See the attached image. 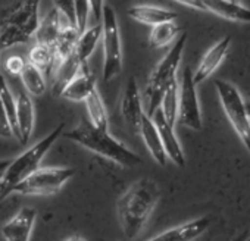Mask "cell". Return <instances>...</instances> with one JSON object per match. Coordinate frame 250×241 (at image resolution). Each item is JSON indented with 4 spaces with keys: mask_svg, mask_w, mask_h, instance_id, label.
<instances>
[{
    "mask_svg": "<svg viewBox=\"0 0 250 241\" xmlns=\"http://www.w3.org/2000/svg\"><path fill=\"white\" fill-rule=\"evenodd\" d=\"M161 199L159 184L143 177L133 182L116 200L118 223L128 241L136 240L146 228Z\"/></svg>",
    "mask_w": 250,
    "mask_h": 241,
    "instance_id": "cell-1",
    "label": "cell"
},
{
    "mask_svg": "<svg viewBox=\"0 0 250 241\" xmlns=\"http://www.w3.org/2000/svg\"><path fill=\"white\" fill-rule=\"evenodd\" d=\"M63 136L65 139L72 140L84 149L104 159H109L119 166L134 168L143 163V159L128 146H125L122 141L112 137L107 130L96 128L88 119H83L75 128L65 133Z\"/></svg>",
    "mask_w": 250,
    "mask_h": 241,
    "instance_id": "cell-2",
    "label": "cell"
},
{
    "mask_svg": "<svg viewBox=\"0 0 250 241\" xmlns=\"http://www.w3.org/2000/svg\"><path fill=\"white\" fill-rule=\"evenodd\" d=\"M39 6L40 0H18L0 11V52L36 37L40 25Z\"/></svg>",
    "mask_w": 250,
    "mask_h": 241,
    "instance_id": "cell-3",
    "label": "cell"
},
{
    "mask_svg": "<svg viewBox=\"0 0 250 241\" xmlns=\"http://www.w3.org/2000/svg\"><path fill=\"white\" fill-rule=\"evenodd\" d=\"M65 124L61 122L52 133H49L43 140L36 143L33 147L25 150L18 158L12 159L0 180V201L14 193L15 187L22 182L28 175H31L36 169L40 168V162L46 156V153L52 149V146L58 141V139L63 134Z\"/></svg>",
    "mask_w": 250,
    "mask_h": 241,
    "instance_id": "cell-4",
    "label": "cell"
},
{
    "mask_svg": "<svg viewBox=\"0 0 250 241\" xmlns=\"http://www.w3.org/2000/svg\"><path fill=\"white\" fill-rule=\"evenodd\" d=\"M186 43H187V34L183 33L174 41L169 52L153 68V71L147 80V84L143 91V104H145L146 115L150 118L161 107V101H162L167 85L174 78H177V71L180 68L181 59H183Z\"/></svg>",
    "mask_w": 250,
    "mask_h": 241,
    "instance_id": "cell-5",
    "label": "cell"
},
{
    "mask_svg": "<svg viewBox=\"0 0 250 241\" xmlns=\"http://www.w3.org/2000/svg\"><path fill=\"white\" fill-rule=\"evenodd\" d=\"M215 88L221 101V106L229 120L235 134L241 140L247 153L250 155V116L247 113L246 101L238 88L222 80H215Z\"/></svg>",
    "mask_w": 250,
    "mask_h": 241,
    "instance_id": "cell-6",
    "label": "cell"
},
{
    "mask_svg": "<svg viewBox=\"0 0 250 241\" xmlns=\"http://www.w3.org/2000/svg\"><path fill=\"white\" fill-rule=\"evenodd\" d=\"M103 34V81L110 82L119 77L122 71V44L121 31L115 11L110 6H104L102 17Z\"/></svg>",
    "mask_w": 250,
    "mask_h": 241,
    "instance_id": "cell-7",
    "label": "cell"
},
{
    "mask_svg": "<svg viewBox=\"0 0 250 241\" xmlns=\"http://www.w3.org/2000/svg\"><path fill=\"white\" fill-rule=\"evenodd\" d=\"M75 169L66 166H47L39 168L20 182L14 193L22 196H53L74 177Z\"/></svg>",
    "mask_w": 250,
    "mask_h": 241,
    "instance_id": "cell-8",
    "label": "cell"
},
{
    "mask_svg": "<svg viewBox=\"0 0 250 241\" xmlns=\"http://www.w3.org/2000/svg\"><path fill=\"white\" fill-rule=\"evenodd\" d=\"M197 84L190 68H184L180 82V106H178V122L190 130H202V110L197 97Z\"/></svg>",
    "mask_w": 250,
    "mask_h": 241,
    "instance_id": "cell-9",
    "label": "cell"
},
{
    "mask_svg": "<svg viewBox=\"0 0 250 241\" xmlns=\"http://www.w3.org/2000/svg\"><path fill=\"white\" fill-rule=\"evenodd\" d=\"M121 115L128 127L140 131L146 112H145L143 97H142L139 84L134 77L128 78L127 85L124 88V93L121 97Z\"/></svg>",
    "mask_w": 250,
    "mask_h": 241,
    "instance_id": "cell-10",
    "label": "cell"
},
{
    "mask_svg": "<svg viewBox=\"0 0 250 241\" xmlns=\"http://www.w3.org/2000/svg\"><path fill=\"white\" fill-rule=\"evenodd\" d=\"M229 47H231V37L225 36V37H222L221 40H218L213 46H210L208 49V52L203 55L197 69L193 74L196 84H200V82L206 81L218 69V66L228 56Z\"/></svg>",
    "mask_w": 250,
    "mask_h": 241,
    "instance_id": "cell-11",
    "label": "cell"
},
{
    "mask_svg": "<svg viewBox=\"0 0 250 241\" xmlns=\"http://www.w3.org/2000/svg\"><path fill=\"white\" fill-rule=\"evenodd\" d=\"M152 119L155 120L156 128H158V131L161 134V139H162L164 147L167 150L168 159L171 162H174L177 166L183 168L186 165V155H184L183 146H181V143H180V140H178V137L175 134V128L167 120V118L162 113L161 107L155 112Z\"/></svg>",
    "mask_w": 250,
    "mask_h": 241,
    "instance_id": "cell-12",
    "label": "cell"
},
{
    "mask_svg": "<svg viewBox=\"0 0 250 241\" xmlns=\"http://www.w3.org/2000/svg\"><path fill=\"white\" fill-rule=\"evenodd\" d=\"M37 210L33 207H22L20 212L2 226V235L6 241H30Z\"/></svg>",
    "mask_w": 250,
    "mask_h": 241,
    "instance_id": "cell-13",
    "label": "cell"
},
{
    "mask_svg": "<svg viewBox=\"0 0 250 241\" xmlns=\"http://www.w3.org/2000/svg\"><path fill=\"white\" fill-rule=\"evenodd\" d=\"M209 225H210L209 216L196 218L193 221L172 226L149 241H194L206 232Z\"/></svg>",
    "mask_w": 250,
    "mask_h": 241,
    "instance_id": "cell-14",
    "label": "cell"
},
{
    "mask_svg": "<svg viewBox=\"0 0 250 241\" xmlns=\"http://www.w3.org/2000/svg\"><path fill=\"white\" fill-rule=\"evenodd\" d=\"M17 122H18V136L17 139L21 144H27L36 124V109L31 100V94L24 88L20 90L17 96Z\"/></svg>",
    "mask_w": 250,
    "mask_h": 241,
    "instance_id": "cell-15",
    "label": "cell"
},
{
    "mask_svg": "<svg viewBox=\"0 0 250 241\" xmlns=\"http://www.w3.org/2000/svg\"><path fill=\"white\" fill-rule=\"evenodd\" d=\"M97 88L94 74L88 68V63H83L77 75L65 87L61 97L71 101H84Z\"/></svg>",
    "mask_w": 250,
    "mask_h": 241,
    "instance_id": "cell-16",
    "label": "cell"
},
{
    "mask_svg": "<svg viewBox=\"0 0 250 241\" xmlns=\"http://www.w3.org/2000/svg\"><path fill=\"white\" fill-rule=\"evenodd\" d=\"M205 6V11L212 12L228 21L250 24V9L231 0H200Z\"/></svg>",
    "mask_w": 250,
    "mask_h": 241,
    "instance_id": "cell-17",
    "label": "cell"
},
{
    "mask_svg": "<svg viewBox=\"0 0 250 241\" xmlns=\"http://www.w3.org/2000/svg\"><path fill=\"white\" fill-rule=\"evenodd\" d=\"M66 24H71L56 8H53L43 21H40L39 30L36 33V43H42V44H49V46H55L63 27Z\"/></svg>",
    "mask_w": 250,
    "mask_h": 241,
    "instance_id": "cell-18",
    "label": "cell"
},
{
    "mask_svg": "<svg viewBox=\"0 0 250 241\" xmlns=\"http://www.w3.org/2000/svg\"><path fill=\"white\" fill-rule=\"evenodd\" d=\"M140 134H142V139H143L150 156L155 159V162H158L161 166H165L167 161H168L167 150L164 147V143H162L161 134L156 128L155 120L147 115H145V118H143V122L140 127Z\"/></svg>",
    "mask_w": 250,
    "mask_h": 241,
    "instance_id": "cell-19",
    "label": "cell"
},
{
    "mask_svg": "<svg viewBox=\"0 0 250 241\" xmlns=\"http://www.w3.org/2000/svg\"><path fill=\"white\" fill-rule=\"evenodd\" d=\"M128 15L134 21H137L140 24H145V25H150V27H155V25H159V24H164V22H168V21H177L178 20L177 12L169 11V9H164V8H159V6H153V5H136V6H131L128 9Z\"/></svg>",
    "mask_w": 250,
    "mask_h": 241,
    "instance_id": "cell-20",
    "label": "cell"
},
{
    "mask_svg": "<svg viewBox=\"0 0 250 241\" xmlns=\"http://www.w3.org/2000/svg\"><path fill=\"white\" fill-rule=\"evenodd\" d=\"M81 65H83V62L78 59L75 50L72 55H69L65 60H62L58 65V68L55 69V72L52 75V93H53V96H56V97L62 96L65 87L77 75Z\"/></svg>",
    "mask_w": 250,
    "mask_h": 241,
    "instance_id": "cell-21",
    "label": "cell"
},
{
    "mask_svg": "<svg viewBox=\"0 0 250 241\" xmlns=\"http://www.w3.org/2000/svg\"><path fill=\"white\" fill-rule=\"evenodd\" d=\"M102 34H103L102 22H96L93 27L87 28L84 33L80 34V39H78L77 47H75V53L83 63H88L90 56L94 53L99 41L102 40Z\"/></svg>",
    "mask_w": 250,
    "mask_h": 241,
    "instance_id": "cell-22",
    "label": "cell"
},
{
    "mask_svg": "<svg viewBox=\"0 0 250 241\" xmlns=\"http://www.w3.org/2000/svg\"><path fill=\"white\" fill-rule=\"evenodd\" d=\"M28 62L34 63L37 68H40L47 77L52 78L56 65H58V59H56V50L55 46H49V44H42V43H36L34 47L30 50L28 53Z\"/></svg>",
    "mask_w": 250,
    "mask_h": 241,
    "instance_id": "cell-23",
    "label": "cell"
},
{
    "mask_svg": "<svg viewBox=\"0 0 250 241\" xmlns=\"http://www.w3.org/2000/svg\"><path fill=\"white\" fill-rule=\"evenodd\" d=\"M85 109H87V115H88V120L100 130H107L109 127V116H107V110L104 106V101L99 93V90L96 88L85 100Z\"/></svg>",
    "mask_w": 250,
    "mask_h": 241,
    "instance_id": "cell-24",
    "label": "cell"
},
{
    "mask_svg": "<svg viewBox=\"0 0 250 241\" xmlns=\"http://www.w3.org/2000/svg\"><path fill=\"white\" fill-rule=\"evenodd\" d=\"M178 106H180V85H178V80L174 78L167 85L161 101V110L174 128L178 124Z\"/></svg>",
    "mask_w": 250,
    "mask_h": 241,
    "instance_id": "cell-25",
    "label": "cell"
},
{
    "mask_svg": "<svg viewBox=\"0 0 250 241\" xmlns=\"http://www.w3.org/2000/svg\"><path fill=\"white\" fill-rule=\"evenodd\" d=\"M20 78L22 81L24 88L31 96H42V94H44V91L47 88L46 74L40 68H37L34 63L27 62L25 68L20 74Z\"/></svg>",
    "mask_w": 250,
    "mask_h": 241,
    "instance_id": "cell-26",
    "label": "cell"
},
{
    "mask_svg": "<svg viewBox=\"0 0 250 241\" xmlns=\"http://www.w3.org/2000/svg\"><path fill=\"white\" fill-rule=\"evenodd\" d=\"M178 34H180V25L175 21H168L155 25L152 27V31L149 34V46L152 49H162L171 44L174 40H177Z\"/></svg>",
    "mask_w": 250,
    "mask_h": 241,
    "instance_id": "cell-27",
    "label": "cell"
},
{
    "mask_svg": "<svg viewBox=\"0 0 250 241\" xmlns=\"http://www.w3.org/2000/svg\"><path fill=\"white\" fill-rule=\"evenodd\" d=\"M0 100L3 103V107L8 113V118L11 120V125L14 128L15 137L18 136V122H17V97H14L11 88L8 87L5 77L0 72Z\"/></svg>",
    "mask_w": 250,
    "mask_h": 241,
    "instance_id": "cell-28",
    "label": "cell"
},
{
    "mask_svg": "<svg viewBox=\"0 0 250 241\" xmlns=\"http://www.w3.org/2000/svg\"><path fill=\"white\" fill-rule=\"evenodd\" d=\"M75 25L80 33H84L88 27V17L91 12V5L90 0H75Z\"/></svg>",
    "mask_w": 250,
    "mask_h": 241,
    "instance_id": "cell-29",
    "label": "cell"
},
{
    "mask_svg": "<svg viewBox=\"0 0 250 241\" xmlns=\"http://www.w3.org/2000/svg\"><path fill=\"white\" fill-rule=\"evenodd\" d=\"M55 8L71 22L75 25V0H52Z\"/></svg>",
    "mask_w": 250,
    "mask_h": 241,
    "instance_id": "cell-30",
    "label": "cell"
},
{
    "mask_svg": "<svg viewBox=\"0 0 250 241\" xmlns=\"http://www.w3.org/2000/svg\"><path fill=\"white\" fill-rule=\"evenodd\" d=\"M12 136H15L14 128L11 125L8 113H6V110L3 107V103H2V100H0V137L8 139V137H12Z\"/></svg>",
    "mask_w": 250,
    "mask_h": 241,
    "instance_id": "cell-31",
    "label": "cell"
},
{
    "mask_svg": "<svg viewBox=\"0 0 250 241\" xmlns=\"http://www.w3.org/2000/svg\"><path fill=\"white\" fill-rule=\"evenodd\" d=\"M28 60H25L22 56H11L6 60V71L11 75H20L22 72V69L25 68Z\"/></svg>",
    "mask_w": 250,
    "mask_h": 241,
    "instance_id": "cell-32",
    "label": "cell"
},
{
    "mask_svg": "<svg viewBox=\"0 0 250 241\" xmlns=\"http://www.w3.org/2000/svg\"><path fill=\"white\" fill-rule=\"evenodd\" d=\"M91 5V14L96 20V22H102V17H103V9H104V0H90Z\"/></svg>",
    "mask_w": 250,
    "mask_h": 241,
    "instance_id": "cell-33",
    "label": "cell"
},
{
    "mask_svg": "<svg viewBox=\"0 0 250 241\" xmlns=\"http://www.w3.org/2000/svg\"><path fill=\"white\" fill-rule=\"evenodd\" d=\"M175 2L184 5V6H188V8H193L196 11H205V6L200 0H175Z\"/></svg>",
    "mask_w": 250,
    "mask_h": 241,
    "instance_id": "cell-34",
    "label": "cell"
},
{
    "mask_svg": "<svg viewBox=\"0 0 250 241\" xmlns=\"http://www.w3.org/2000/svg\"><path fill=\"white\" fill-rule=\"evenodd\" d=\"M9 162L11 161H2V162H0V180H2V177H3V174H5V171H6L8 165H9Z\"/></svg>",
    "mask_w": 250,
    "mask_h": 241,
    "instance_id": "cell-35",
    "label": "cell"
},
{
    "mask_svg": "<svg viewBox=\"0 0 250 241\" xmlns=\"http://www.w3.org/2000/svg\"><path fill=\"white\" fill-rule=\"evenodd\" d=\"M249 235H250L249 232H244V234H241V235H238V237H235V238H234L232 241H246V240L249 238Z\"/></svg>",
    "mask_w": 250,
    "mask_h": 241,
    "instance_id": "cell-36",
    "label": "cell"
},
{
    "mask_svg": "<svg viewBox=\"0 0 250 241\" xmlns=\"http://www.w3.org/2000/svg\"><path fill=\"white\" fill-rule=\"evenodd\" d=\"M65 241H85V240L83 237H80V235H72V237L66 238Z\"/></svg>",
    "mask_w": 250,
    "mask_h": 241,
    "instance_id": "cell-37",
    "label": "cell"
},
{
    "mask_svg": "<svg viewBox=\"0 0 250 241\" xmlns=\"http://www.w3.org/2000/svg\"><path fill=\"white\" fill-rule=\"evenodd\" d=\"M246 107H247V113L250 116V101H246Z\"/></svg>",
    "mask_w": 250,
    "mask_h": 241,
    "instance_id": "cell-38",
    "label": "cell"
},
{
    "mask_svg": "<svg viewBox=\"0 0 250 241\" xmlns=\"http://www.w3.org/2000/svg\"><path fill=\"white\" fill-rule=\"evenodd\" d=\"M246 241H250V235H249V238H247V240H246Z\"/></svg>",
    "mask_w": 250,
    "mask_h": 241,
    "instance_id": "cell-39",
    "label": "cell"
},
{
    "mask_svg": "<svg viewBox=\"0 0 250 241\" xmlns=\"http://www.w3.org/2000/svg\"><path fill=\"white\" fill-rule=\"evenodd\" d=\"M231 2H238V0H231Z\"/></svg>",
    "mask_w": 250,
    "mask_h": 241,
    "instance_id": "cell-40",
    "label": "cell"
}]
</instances>
